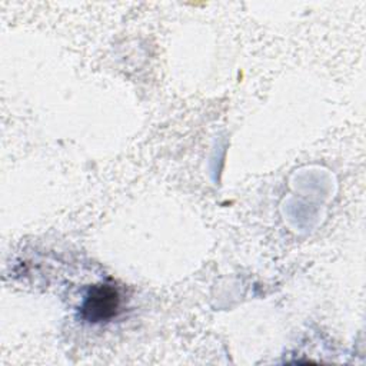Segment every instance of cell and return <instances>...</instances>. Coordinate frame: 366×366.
Returning <instances> with one entry per match:
<instances>
[{
	"label": "cell",
	"mask_w": 366,
	"mask_h": 366,
	"mask_svg": "<svg viewBox=\"0 0 366 366\" xmlns=\"http://www.w3.org/2000/svg\"><path fill=\"white\" fill-rule=\"evenodd\" d=\"M120 307V295L114 285L99 283L93 285L80 306V316L90 322L99 323L114 317Z\"/></svg>",
	"instance_id": "6da1fadb"
}]
</instances>
